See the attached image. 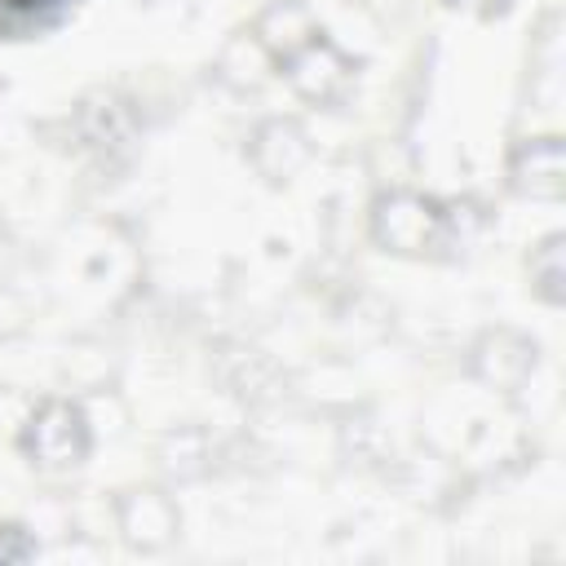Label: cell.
<instances>
[{
    "label": "cell",
    "instance_id": "6da1fadb",
    "mask_svg": "<svg viewBox=\"0 0 566 566\" xmlns=\"http://www.w3.org/2000/svg\"><path fill=\"white\" fill-rule=\"evenodd\" d=\"M44 4H53V0H0V13H35Z\"/></svg>",
    "mask_w": 566,
    "mask_h": 566
}]
</instances>
